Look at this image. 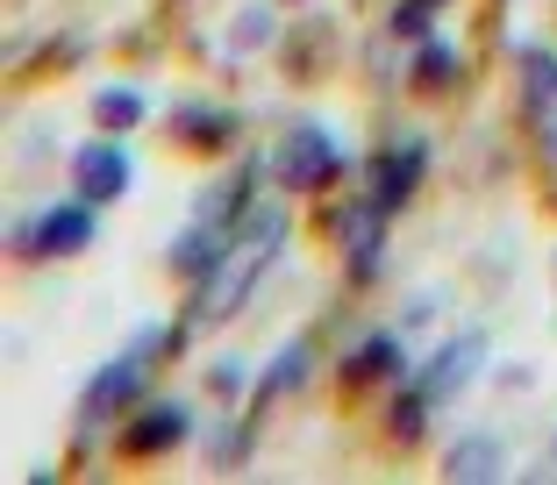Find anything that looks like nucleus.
<instances>
[{
    "instance_id": "obj_6",
    "label": "nucleus",
    "mask_w": 557,
    "mask_h": 485,
    "mask_svg": "<svg viewBox=\"0 0 557 485\" xmlns=\"http://www.w3.org/2000/svg\"><path fill=\"white\" fill-rule=\"evenodd\" d=\"M180 443H186V407L180 400L144 407V414L122 428V457H164V450H180Z\"/></svg>"
},
{
    "instance_id": "obj_1",
    "label": "nucleus",
    "mask_w": 557,
    "mask_h": 485,
    "mask_svg": "<svg viewBox=\"0 0 557 485\" xmlns=\"http://www.w3.org/2000/svg\"><path fill=\"white\" fill-rule=\"evenodd\" d=\"M272 178L286 186V194H322V186L344 178V144H336L322 122H294L286 144L272 150Z\"/></svg>"
},
{
    "instance_id": "obj_18",
    "label": "nucleus",
    "mask_w": 557,
    "mask_h": 485,
    "mask_svg": "<svg viewBox=\"0 0 557 485\" xmlns=\"http://www.w3.org/2000/svg\"><path fill=\"white\" fill-rule=\"evenodd\" d=\"M394 36H429V8L422 0H400L394 8Z\"/></svg>"
},
{
    "instance_id": "obj_12",
    "label": "nucleus",
    "mask_w": 557,
    "mask_h": 485,
    "mask_svg": "<svg viewBox=\"0 0 557 485\" xmlns=\"http://www.w3.org/2000/svg\"><path fill=\"white\" fill-rule=\"evenodd\" d=\"M500 471H508V450L493 436H465L458 450L443 457V478H500Z\"/></svg>"
},
{
    "instance_id": "obj_5",
    "label": "nucleus",
    "mask_w": 557,
    "mask_h": 485,
    "mask_svg": "<svg viewBox=\"0 0 557 485\" xmlns=\"http://www.w3.org/2000/svg\"><path fill=\"white\" fill-rule=\"evenodd\" d=\"M422 172H429V144H400V150H386V158H379L372 208H379V214H400V208L414 200V186H422Z\"/></svg>"
},
{
    "instance_id": "obj_11",
    "label": "nucleus",
    "mask_w": 557,
    "mask_h": 485,
    "mask_svg": "<svg viewBox=\"0 0 557 485\" xmlns=\"http://www.w3.org/2000/svg\"><path fill=\"white\" fill-rule=\"evenodd\" d=\"M172 272H180V278H208V272H222V228H214V222L186 228V236L172 242Z\"/></svg>"
},
{
    "instance_id": "obj_2",
    "label": "nucleus",
    "mask_w": 557,
    "mask_h": 485,
    "mask_svg": "<svg viewBox=\"0 0 557 485\" xmlns=\"http://www.w3.org/2000/svg\"><path fill=\"white\" fill-rule=\"evenodd\" d=\"M94 228H100V214H94V200H58V208H44L29 222V236H22V250L29 258H79L86 242H94Z\"/></svg>"
},
{
    "instance_id": "obj_4",
    "label": "nucleus",
    "mask_w": 557,
    "mask_h": 485,
    "mask_svg": "<svg viewBox=\"0 0 557 485\" xmlns=\"http://www.w3.org/2000/svg\"><path fill=\"white\" fill-rule=\"evenodd\" d=\"M72 186H79L94 208L122 200V194H129V150H122V144H86L79 158H72Z\"/></svg>"
},
{
    "instance_id": "obj_15",
    "label": "nucleus",
    "mask_w": 557,
    "mask_h": 485,
    "mask_svg": "<svg viewBox=\"0 0 557 485\" xmlns=\"http://www.w3.org/2000/svg\"><path fill=\"white\" fill-rule=\"evenodd\" d=\"M386 428H394V443H422L429 436V393H394L386 400Z\"/></svg>"
},
{
    "instance_id": "obj_17",
    "label": "nucleus",
    "mask_w": 557,
    "mask_h": 485,
    "mask_svg": "<svg viewBox=\"0 0 557 485\" xmlns=\"http://www.w3.org/2000/svg\"><path fill=\"white\" fill-rule=\"evenodd\" d=\"M300 378H308V343H286L264 364V393H300Z\"/></svg>"
},
{
    "instance_id": "obj_13",
    "label": "nucleus",
    "mask_w": 557,
    "mask_h": 485,
    "mask_svg": "<svg viewBox=\"0 0 557 485\" xmlns=\"http://www.w3.org/2000/svg\"><path fill=\"white\" fill-rule=\"evenodd\" d=\"M172 129H180V144H194V150H222L236 136V114L230 108H180Z\"/></svg>"
},
{
    "instance_id": "obj_7",
    "label": "nucleus",
    "mask_w": 557,
    "mask_h": 485,
    "mask_svg": "<svg viewBox=\"0 0 557 485\" xmlns=\"http://www.w3.org/2000/svg\"><path fill=\"white\" fill-rule=\"evenodd\" d=\"M479 357H486V336L479 328H465V336H450L436 357H429V372H422V393L429 400H450V393L465 386V378L479 372Z\"/></svg>"
},
{
    "instance_id": "obj_10",
    "label": "nucleus",
    "mask_w": 557,
    "mask_h": 485,
    "mask_svg": "<svg viewBox=\"0 0 557 485\" xmlns=\"http://www.w3.org/2000/svg\"><path fill=\"white\" fill-rule=\"evenodd\" d=\"M522 108L536 122L557 114V50H522Z\"/></svg>"
},
{
    "instance_id": "obj_20",
    "label": "nucleus",
    "mask_w": 557,
    "mask_h": 485,
    "mask_svg": "<svg viewBox=\"0 0 557 485\" xmlns=\"http://www.w3.org/2000/svg\"><path fill=\"white\" fill-rule=\"evenodd\" d=\"M422 8H443V0H422Z\"/></svg>"
},
{
    "instance_id": "obj_8",
    "label": "nucleus",
    "mask_w": 557,
    "mask_h": 485,
    "mask_svg": "<svg viewBox=\"0 0 557 485\" xmlns=\"http://www.w3.org/2000/svg\"><path fill=\"white\" fill-rule=\"evenodd\" d=\"M136 400H144V357H115L86 386V414H115V407H136Z\"/></svg>"
},
{
    "instance_id": "obj_9",
    "label": "nucleus",
    "mask_w": 557,
    "mask_h": 485,
    "mask_svg": "<svg viewBox=\"0 0 557 485\" xmlns=\"http://www.w3.org/2000/svg\"><path fill=\"white\" fill-rule=\"evenodd\" d=\"M400 372H408L400 336H364L358 350H350V364H344V386H379V378H400Z\"/></svg>"
},
{
    "instance_id": "obj_3",
    "label": "nucleus",
    "mask_w": 557,
    "mask_h": 485,
    "mask_svg": "<svg viewBox=\"0 0 557 485\" xmlns=\"http://www.w3.org/2000/svg\"><path fill=\"white\" fill-rule=\"evenodd\" d=\"M322 228H336V236L350 242V278L372 286L379 258H386V214L379 208H336V214H322Z\"/></svg>"
},
{
    "instance_id": "obj_16",
    "label": "nucleus",
    "mask_w": 557,
    "mask_h": 485,
    "mask_svg": "<svg viewBox=\"0 0 557 485\" xmlns=\"http://www.w3.org/2000/svg\"><path fill=\"white\" fill-rule=\"evenodd\" d=\"M144 94H136V86H108V94H94V122L100 129H136V122H144Z\"/></svg>"
},
{
    "instance_id": "obj_14",
    "label": "nucleus",
    "mask_w": 557,
    "mask_h": 485,
    "mask_svg": "<svg viewBox=\"0 0 557 485\" xmlns=\"http://www.w3.org/2000/svg\"><path fill=\"white\" fill-rule=\"evenodd\" d=\"M443 86H458V50L443 43V36H422V50H414V94H443Z\"/></svg>"
},
{
    "instance_id": "obj_19",
    "label": "nucleus",
    "mask_w": 557,
    "mask_h": 485,
    "mask_svg": "<svg viewBox=\"0 0 557 485\" xmlns=\"http://www.w3.org/2000/svg\"><path fill=\"white\" fill-rule=\"evenodd\" d=\"M264 29H272V8H250V15L244 22H236V36H244V43H258V36Z\"/></svg>"
}]
</instances>
